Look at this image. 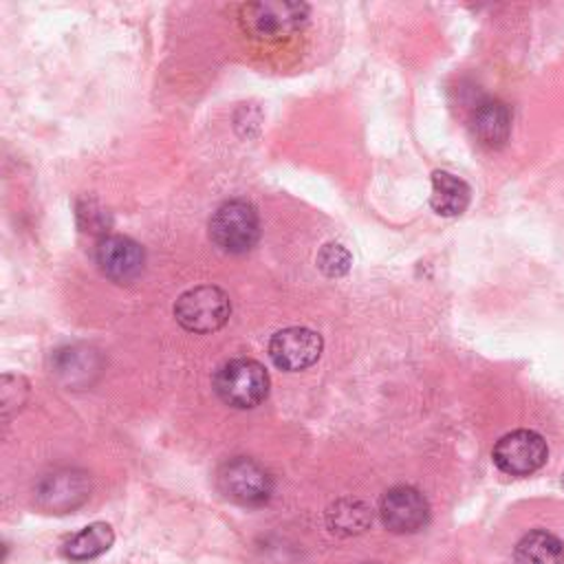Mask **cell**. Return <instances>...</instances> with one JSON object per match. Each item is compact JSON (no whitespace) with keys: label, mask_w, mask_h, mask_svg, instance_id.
Listing matches in <instances>:
<instances>
[{"label":"cell","mask_w":564,"mask_h":564,"mask_svg":"<svg viewBox=\"0 0 564 564\" xmlns=\"http://www.w3.org/2000/svg\"><path fill=\"white\" fill-rule=\"evenodd\" d=\"M494 465L509 476H529L538 471L546 458V441L533 430H513L494 445Z\"/></svg>","instance_id":"8992f818"},{"label":"cell","mask_w":564,"mask_h":564,"mask_svg":"<svg viewBox=\"0 0 564 564\" xmlns=\"http://www.w3.org/2000/svg\"><path fill=\"white\" fill-rule=\"evenodd\" d=\"M379 513L388 531L414 533L430 522V502L419 489L410 485H397L383 494Z\"/></svg>","instance_id":"9c48e42d"},{"label":"cell","mask_w":564,"mask_h":564,"mask_svg":"<svg viewBox=\"0 0 564 564\" xmlns=\"http://www.w3.org/2000/svg\"><path fill=\"white\" fill-rule=\"evenodd\" d=\"M372 509L364 500L341 498L326 511V527L335 535H355L370 527Z\"/></svg>","instance_id":"9a60e30c"},{"label":"cell","mask_w":564,"mask_h":564,"mask_svg":"<svg viewBox=\"0 0 564 564\" xmlns=\"http://www.w3.org/2000/svg\"><path fill=\"white\" fill-rule=\"evenodd\" d=\"M229 315H231L229 295L214 284H200V286L187 289L185 293L178 295L174 304L176 322L194 335H207L223 328Z\"/></svg>","instance_id":"277c9868"},{"label":"cell","mask_w":564,"mask_h":564,"mask_svg":"<svg viewBox=\"0 0 564 564\" xmlns=\"http://www.w3.org/2000/svg\"><path fill=\"white\" fill-rule=\"evenodd\" d=\"M55 370L70 386L77 381H88V375L97 370V355L86 348H66L57 352Z\"/></svg>","instance_id":"2e32d148"},{"label":"cell","mask_w":564,"mask_h":564,"mask_svg":"<svg viewBox=\"0 0 564 564\" xmlns=\"http://www.w3.org/2000/svg\"><path fill=\"white\" fill-rule=\"evenodd\" d=\"M471 198V189L469 185L445 170H436L432 174V196H430V205L436 214L441 216H458L467 209Z\"/></svg>","instance_id":"7c38bea8"},{"label":"cell","mask_w":564,"mask_h":564,"mask_svg":"<svg viewBox=\"0 0 564 564\" xmlns=\"http://www.w3.org/2000/svg\"><path fill=\"white\" fill-rule=\"evenodd\" d=\"M352 264L350 251L339 242H326L317 253V269L328 278H341Z\"/></svg>","instance_id":"e0dca14e"},{"label":"cell","mask_w":564,"mask_h":564,"mask_svg":"<svg viewBox=\"0 0 564 564\" xmlns=\"http://www.w3.org/2000/svg\"><path fill=\"white\" fill-rule=\"evenodd\" d=\"M322 335L306 326H289L278 330L269 341L271 361L286 372H300L313 366L322 355Z\"/></svg>","instance_id":"ba28073f"},{"label":"cell","mask_w":564,"mask_h":564,"mask_svg":"<svg viewBox=\"0 0 564 564\" xmlns=\"http://www.w3.org/2000/svg\"><path fill=\"white\" fill-rule=\"evenodd\" d=\"M471 130L482 145L491 150L502 148L511 132V112L507 104L498 99H487L478 104L471 115Z\"/></svg>","instance_id":"8fae6325"},{"label":"cell","mask_w":564,"mask_h":564,"mask_svg":"<svg viewBox=\"0 0 564 564\" xmlns=\"http://www.w3.org/2000/svg\"><path fill=\"white\" fill-rule=\"evenodd\" d=\"M216 482L225 498L242 507L264 505L273 491L271 474L260 463L245 456L223 463L216 474Z\"/></svg>","instance_id":"5b68a950"},{"label":"cell","mask_w":564,"mask_h":564,"mask_svg":"<svg viewBox=\"0 0 564 564\" xmlns=\"http://www.w3.org/2000/svg\"><path fill=\"white\" fill-rule=\"evenodd\" d=\"M209 238L225 253H245L260 238V218L245 198H229L209 218Z\"/></svg>","instance_id":"3957f363"},{"label":"cell","mask_w":564,"mask_h":564,"mask_svg":"<svg viewBox=\"0 0 564 564\" xmlns=\"http://www.w3.org/2000/svg\"><path fill=\"white\" fill-rule=\"evenodd\" d=\"M115 542V531L108 522H93L75 533L64 544V555L73 562H88L106 553Z\"/></svg>","instance_id":"5bb4252c"},{"label":"cell","mask_w":564,"mask_h":564,"mask_svg":"<svg viewBox=\"0 0 564 564\" xmlns=\"http://www.w3.org/2000/svg\"><path fill=\"white\" fill-rule=\"evenodd\" d=\"M95 260L101 273L119 284H128L141 275L145 264L143 247L121 234H106L95 247Z\"/></svg>","instance_id":"30bf717a"},{"label":"cell","mask_w":564,"mask_h":564,"mask_svg":"<svg viewBox=\"0 0 564 564\" xmlns=\"http://www.w3.org/2000/svg\"><path fill=\"white\" fill-rule=\"evenodd\" d=\"M513 562L516 564H564V542L544 529L529 531L516 544Z\"/></svg>","instance_id":"4fadbf2b"},{"label":"cell","mask_w":564,"mask_h":564,"mask_svg":"<svg viewBox=\"0 0 564 564\" xmlns=\"http://www.w3.org/2000/svg\"><path fill=\"white\" fill-rule=\"evenodd\" d=\"M308 13L311 7L306 2L262 0L242 4L238 11V20L249 37L275 42L302 31L308 22Z\"/></svg>","instance_id":"6da1fadb"},{"label":"cell","mask_w":564,"mask_h":564,"mask_svg":"<svg viewBox=\"0 0 564 564\" xmlns=\"http://www.w3.org/2000/svg\"><path fill=\"white\" fill-rule=\"evenodd\" d=\"M90 496V478L79 469H57L35 487V505L48 513H66L82 507Z\"/></svg>","instance_id":"52a82bcc"},{"label":"cell","mask_w":564,"mask_h":564,"mask_svg":"<svg viewBox=\"0 0 564 564\" xmlns=\"http://www.w3.org/2000/svg\"><path fill=\"white\" fill-rule=\"evenodd\" d=\"M18 383V375H4L0 383V399H2V414L9 416L11 410H20L29 397V383L26 379L20 383L18 390H13Z\"/></svg>","instance_id":"ac0fdd59"},{"label":"cell","mask_w":564,"mask_h":564,"mask_svg":"<svg viewBox=\"0 0 564 564\" xmlns=\"http://www.w3.org/2000/svg\"><path fill=\"white\" fill-rule=\"evenodd\" d=\"M218 399L231 408L249 410L260 405L269 394V372L256 359H229L214 372Z\"/></svg>","instance_id":"7a4b0ae2"}]
</instances>
